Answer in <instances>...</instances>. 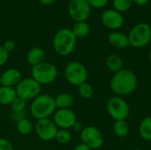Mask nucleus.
I'll list each match as a JSON object with an SVG mask.
<instances>
[{
    "label": "nucleus",
    "instance_id": "f257e3e1",
    "mask_svg": "<svg viewBox=\"0 0 151 150\" xmlns=\"http://www.w3.org/2000/svg\"><path fill=\"white\" fill-rule=\"evenodd\" d=\"M138 87L136 74L127 68H123L113 76L110 81V88L118 96H125L134 93Z\"/></svg>",
    "mask_w": 151,
    "mask_h": 150
},
{
    "label": "nucleus",
    "instance_id": "f03ea898",
    "mask_svg": "<svg viewBox=\"0 0 151 150\" xmlns=\"http://www.w3.org/2000/svg\"><path fill=\"white\" fill-rule=\"evenodd\" d=\"M57 110L55 99L48 94H40L31 101L29 106L30 115L35 119L50 118Z\"/></svg>",
    "mask_w": 151,
    "mask_h": 150
},
{
    "label": "nucleus",
    "instance_id": "7ed1b4c3",
    "mask_svg": "<svg viewBox=\"0 0 151 150\" xmlns=\"http://www.w3.org/2000/svg\"><path fill=\"white\" fill-rule=\"evenodd\" d=\"M77 38L69 28L59 29L53 37L52 46L55 52L60 56H68L76 47Z\"/></svg>",
    "mask_w": 151,
    "mask_h": 150
},
{
    "label": "nucleus",
    "instance_id": "20e7f679",
    "mask_svg": "<svg viewBox=\"0 0 151 150\" xmlns=\"http://www.w3.org/2000/svg\"><path fill=\"white\" fill-rule=\"evenodd\" d=\"M58 68L52 63L43 61L31 68V77L41 86L53 83L58 77Z\"/></svg>",
    "mask_w": 151,
    "mask_h": 150
},
{
    "label": "nucleus",
    "instance_id": "39448f33",
    "mask_svg": "<svg viewBox=\"0 0 151 150\" xmlns=\"http://www.w3.org/2000/svg\"><path fill=\"white\" fill-rule=\"evenodd\" d=\"M127 36L129 45L136 49L143 48L151 42V27L145 22L137 23L130 29Z\"/></svg>",
    "mask_w": 151,
    "mask_h": 150
},
{
    "label": "nucleus",
    "instance_id": "423d86ee",
    "mask_svg": "<svg viewBox=\"0 0 151 150\" xmlns=\"http://www.w3.org/2000/svg\"><path fill=\"white\" fill-rule=\"evenodd\" d=\"M64 75L69 84L78 87L87 81L88 73L86 66L82 63L72 61L65 65Z\"/></svg>",
    "mask_w": 151,
    "mask_h": 150
},
{
    "label": "nucleus",
    "instance_id": "0eeeda50",
    "mask_svg": "<svg viewBox=\"0 0 151 150\" xmlns=\"http://www.w3.org/2000/svg\"><path fill=\"white\" fill-rule=\"evenodd\" d=\"M41 89L42 86L32 77L22 78V80L15 87L17 96L26 102L32 101L38 96L41 94Z\"/></svg>",
    "mask_w": 151,
    "mask_h": 150
},
{
    "label": "nucleus",
    "instance_id": "6e6552de",
    "mask_svg": "<svg viewBox=\"0 0 151 150\" xmlns=\"http://www.w3.org/2000/svg\"><path fill=\"white\" fill-rule=\"evenodd\" d=\"M106 110L108 114L114 121L126 120L130 113V108L128 103L121 96L111 97L106 104Z\"/></svg>",
    "mask_w": 151,
    "mask_h": 150
},
{
    "label": "nucleus",
    "instance_id": "1a4fd4ad",
    "mask_svg": "<svg viewBox=\"0 0 151 150\" xmlns=\"http://www.w3.org/2000/svg\"><path fill=\"white\" fill-rule=\"evenodd\" d=\"M81 143L88 146L91 150L98 149L104 144V136L101 131L94 126H88L82 128L81 131Z\"/></svg>",
    "mask_w": 151,
    "mask_h": 150
},
{
    "label": "nucleus",
    "instance_id": "9d476101",
    "mask_svg": "<svg viewBox=\"0 0 151 150\" xmlns=\"http://www.w3.org/2000/svg\"><path fill=\"white\" fill-rule=\"evenodd\" d=\"M91 7L87 0H70L67 11L75 22L86 21L90 15Z\"/></svg>",
    "mask_w": 151,
    "mask_h": 150
},
{
    "label": "nucleus",
    "instance_id": "9b49d317",
    "mask_svg": "<svg viewBox=\"0 0 151 150\" xmlns=\"http://www.w3.org/2000/svg\"><path fill=\"white\" fill-rule=\"evenodd\" d=\"M34 130L35 131V133L40 140L50 141L55 140V136L58 128L57 127L53 120L50 118L36 120L34 126Z\"/></svg>",
    "mask_w": 151,
    "mask_h": 150
},
{
    "label": "nucleus",
    "instance_id": "f8f14e48",
    "mask_svg": "<svg viewBox=\"0 0 151 150\" xmlns=\"http://www.w3.org/2000/svg\"><path fill=\"white\" fill-rule=\"evenodd\" d=\"M52 120L58 129L69 130L77 122V117L71 109H57L53 114Z\"/></svg>",
    "mask_w": 151,
    "mask_h": 150
},
{
    "label": "nucleus",
    "instance_id": "ddd939ff",
    "mask_svg": "<svg viewBox=\"0 0 151 150\" xmlns=\"http://www.w3.org/2000/svg\"><path fill=\"white\" fill-rule=\"evenodd\" d=\"M101 20L104 26L111 30L117 31L124 25V17L122 13L114 9H107L103 11Z\"/></svg>",
    "mask_w": 151,
    "mask_h": 150
},
{
    "label": "nucleus",
    "instance_id": "4468645a",
    "mask_svg": "<svg viewBox=\"0 0 151 150\" xmlns=\"http://www.w3.org/2000/svg\"><path fill=\"white\" fill-rule=\"evenodd\" d=\"M21 80L22 74L18 68H8L1 72L0 85L15 88Z\"/></svg>",
    "mask_w": 151,
    "mask_h": 150
},
{
    "label": "nucleus",
    "instance_id": "2eb2a0df",
    "mask_svg": "<svg viewBox=\"0 0 151 150\" xmlns=\"http://www.w3.org/2000/svg\"><path fill=\"white\" fill-rule=\"evenodd\" d=\"M109 43L117 49H126L129 46L127 34L119 31H113L108 35Z\"/></svg>",
    "mask_w": 151,
    "mask_h": 150
},
{
    "label": "nucleus",
    "instance_id": "dca6fc26",
    "mask_svg": "<svg viewBox=\"0 0 151 150\" xmlns=\"http://www.w3.org/2000/svg\"><path fill=\"white\" fill-rule=\"evenodd\" d=\"M45 58V52L40 47H34L30 49L27 54V61L31 65H36L44 61Z\"/></svg>",
    "mask_w": 151,
    "mask_h": 150
},
{
    "label": "nucleus",
    "instance_id": "f3484780",
    "mask_svg": "<svg viewBox=\"0 0 151 150\" xmlns=\"http://www.w3.org/2000/svg\"><path fill=\"white\" fill-rule=\"evenodd\" d=\"M105 65L108 70L113 73H116L124 68V61L118 54H110L105 59Z\"/></svg>",
    "mask_w": 151,
    "mask_h": 150
},
{
    "label": "nucleus",
    "instance_id": "a211bd4d",
    "mask_svg": "<svg viewBox=\"0 0 151 150\" xmlns=\"http://www.w3.org/2000/svg\"><path fill=\"white\" fill-rule=\"evenodd\" d=\"M54 99L57 109H71L74 103V98L73 95L67 92L59 93L54 97Z\"/></svg>",
    "mask_w": 151,
    "mask_h": 150
},
{
    "label": "nucleus",
    "instance_id": "6ab92c4d",
    "mask_svg": "<svg viewBox=\"0 0 151 150\" xmlns=\"http://www.w3.org/2000/svg\"><path fill=\"white\" fill-rule=\"evenodd\" d=\"M17 97L15 88L1 86L0 85V104L11 105V103Z\"/></svg>",
    "mask_w": 151,
    "mask_h": 150
},
{
    "label": "nucleus",
    "instance_id": "aec40b11",
    "mask_svg": "<svg viewBox=\"0 0 151 150\" xmlns=\"http://www.w3.org/2000/svg\"><path fill=\"white\" fill-rule=\"evenodd\" d=\"M71 30L76 38H84L89 34L90 27L86 21H79L74 23Z\"/></svg>",
    "mask_w": 151,
    "mask_h": 150
},
{
    "label": "nucleus",
    "instance_id": "412c9836",
    "mask_svg": "<svg viewBox=\"0 0 151 150\" xmlns=\"http://www.w3.org/2000/svg\"><path fill=\"white\" fill-rule=\"evenodd\" d=\"M139 133L142 139L147 141H151V116L142 120L139 126Z\"/></svg>",
    "mask_w": 151,
    "mask_h": 150
},
{
    "label": "nucleus",
    "instance_id": "4be33fe9",
    "mask_svg": "<svg viewBox=\"0 0 151 150\" xmlns=\"http://www.w3.org/2000/svg\"><path fill=\"white\" fill-rule=\"evenodd\" d=\"M17 132L21 135H28L34 131V125L27 118H23L17 121L16 123Z\"/></svg>",
    "mask_w": 151,
    "mask_h": 150
},
{
    "label": "nucleus",
    "instance_id": "5701e85b",
    "mask_svg": "<svg viewBox=\"0 0 151 150\" xmlns=\"http://www.w3.org/2000/svg\"><path fill=\"white\" fill-rule=\"evenodd\" d=\"M113 133L119 138H125L129 133V126L126 120H116L113 123Z\"/></svg>",
    "mask_w": 151,
    "mask_h": 150
},
{
    "label": "nucleus",
    "instance_id": "b1692460",
    "mask_svg": "<svg viewBox=\"0 0 151 150\" xmlns=\"http://www.w3.org/2000/svg\"><path fill=\"white\" fill-rule=\"evenodd\" d=\"M55 140L59 144L65 145L72 141V134L67 129H58L55 136Z\"/></svg>",
    "mask_w": 151,
    "mask_h": 150
},
{
    "label": "nucleus",
    "instance_id": "393cba45",
    "mask_svg": "<svg viewBox=\"0 0 151 150\" xmlns=\"http://www.w3.org/2000/svg\"><path fill=\"white\" fill-rule=\"evenodd\" d=\"M113 9L122 13L127 11L133 5V0H112Z\"/></svg>",
    "mask_w": 151,
    "mask_h": 150
},
{
    "label": "nucleus",
    "instance_id": "a878e982",
    "mask_svg": "<svg viewBox=\"0 0 151 150\" xmlns=\"http://www.w3.org/2000/svg\"><path fill=\"white\" fill-rule=\"evenodd\" d=\"M78 93L84 99H90L94 95L93 87L88 82H84L78 86Z\"/></svg>",
    "mask_w": 151,
    "mask_h": 150
},
{
    "label": "nucleus",
    "instance_id": "bb28decb",
    "mask_svg": "<svg viewBox=\"0 0 151 150\" xmlns=\"http://www.w3.org/2000/svg\"><path fill=\"white\" fill-rule=\"evenodd\" d=\"M10 106L12 111V113H23L27 106V102L17 96Z\"/></svg>",
    "mask_w": 151,
    "mask_h": 150
},
{
    "label": "nucleus",
    "instance_id": "cd10ccee",
    "mask_svg": "<svg viewBox=\"0 0 151 150\" xmlns=\"http://www.w3.org/2000/svg\"><path fill=\"white\" fill-rule=\"evenodd\" d=\"M90 7L96 8V9H101L107 5L108 0H87Z\"/></svg>",
    "mask_w": 151,
    "mask_h": 150
},
{
    "label": "nucleus",
    "instance_id": "c85d7f7f",
    "mask_svg": "<svg viewBox=\"0 0 151 150\" xmlns=\"http://www.w3.org/2000/svg\"><path fill=\"white\" fill-rule=\"evenodd\" d=\"M9 59V53L0 45V67L4 65Z\"/></svg>",
    "mask_w": 151,
    "mask_h": 150
},
{
    "label": "nucleus",
    "instance_id": "c756f323",
    "mask_svg": "<svg viewBox=\"0 0 151 150\" xmlns=\"http://www.w3.org/2000/svg\"><path fill=\"white\" fill-rule=\"evenodd\" d=\"M0 150H13V145L9 140L0 138Z\"/></svg>",
    "mask_w": 151,
    "mask_h": 150
},
{
    "label": "nucleus",
    "instance_id": "7c9ffc66",
    "mask_svg": "<svg viewBox=\"0 0 151 150\" xmlns=\"http://www.w3.org/2000/svg\"><path fill=\"white\" fill-rule=\"evenodd\" d=\"M2 46H3V48L9 53V52H12V51L14 50V49H15V47H16V43H15V42L12 41V40H7V41H5V42H4V44H3Z\"/></svg>",
    "mask_w": 151,
    "mask_h": 150
},
{
    "label": "nucleus",
    "instance_id": "2f4dec72",
    "mask_svg": "<svg viewBox=\"0 0 151 150\" xmlns=\"http://www.w3.org/2000/svg\"><path fill=\"white\" fill-rule=\"evenodd\" d=\"M73 150H91L88 146H86L83 143H80L78 145L75 146V148L73 149Z\"/></svg>",
    "mask_w": 151,
    "mask_h": 150
},
{
    "label": "nucleus",
    "instance_id": "473e14b6",
    "mask_svg": "<svg viewBox=\"0 0 151 150\" xmlns=\"http://www.w3.org/2000/svg\"><path fill=\"white\" fill-rule=\"evenodd\" d=\"M149 0H133V4H135L139 6H143L148 4Z\"/></svg>",
    "mask_w": 151,
    "mask_h": 150
},
{
    "label": "nucleus",
    "instance_id": "72a5a7b5",
    "mask_svg": "<svg viewBox=\"0 0 151 150\" xmlns=\"http://www.w3.org/2000/svg\"><path fill=\"white\" fill-rule=\"evenodd\" d=\"M38 1L44 5H50L56 2V0H38Z\"/></svg>",
    "mask_w": 151,
    "mask_h": 150
},
{
    "label": "nucleus",
    "instance_id": "f704fd0d",
    "mask_svg": "<svg viewBox=\"0 0 151 150\" xmlns=\"http://www.w3.org/2000/svg\"><path fill=\"white\" fill-rule=\"evenodd\" d=\"M73 128L75 131H81L83 127H82V126H81V124H80V123L77 121V122L75 123V125L73 126Z\"/></svg>",
    "mask_w": 151,
    "mask_h": 150
},
{
    "label": "nucleus",
    "instance_id": "c9c22d12",
    "mask_svg": "<svg viewBox=\"0 0 151 150\" xmlns=\"http://www.w3.org/2000/svg\"><path fill=\"white\" fill-rule=\"evenodd\" d=\"M149 60H150V63L151 65V48L150 50V52H149Z\"/></svg>",
    "mask_w": 151,
    "mask_h": 150
},
{
    "label": "nucleus",
    "instance_id": "e433bc0d",
    "mask_svg": "<svg viewBox=\"0 0 151 150\" xmlns=\"http://www.w3.org/2000/svg\"><path fill=\"white\" fill-rule=\"evenodd\" d=\"M133 150H143L142 149H133Z\"/></svg>",
    "mask_w": 151,
    "mask_h": 150
},
{
    "label": "nucleus",
    "instance_id": "4c0bfd02",
    "mask_svg": "<svg viewBox=\"0 0 151 150\" xmlns=\"http://www.w3.org/2000/svg\"><path fill=\"white\" fill-rule=\"evenodd\" d=\"M0 77H1V72H0Z\"/></svg>",
    "mask_w": 151,
    "mask_h": 150
}]
</instances>
